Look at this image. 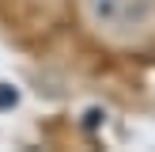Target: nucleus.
<instances>
[{
	"label": "nucleus",
	"instance_id": "obj_1",
	"mask_svg": "<svg viewBox=\"0 0 155 152\" xmlns=\"http://www.w3.org/2000/svg\"><path fill=\"white\" fill-rule=\"evenodd\" d=\"M80 15L110 46H140L155 38V0H80Z\"/></svg>",
	"mask_w": 155,
	"mask_h": 152
}]
</instances>
